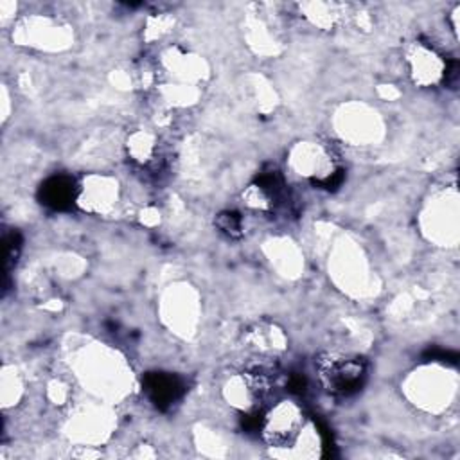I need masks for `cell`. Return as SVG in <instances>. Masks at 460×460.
Wrapping results in <instances>:
<instances>
[{
  "label": "cell",
  "instance_id": "1",
  "mask_svg": "<svg viewBox=\"0 0 460 460\" xmlns=\"http://www.w3.org/2000/svg\"><path fill=\"white\" fill-rule=\"evenodd\" d=\"M323 386L340 397L356 394L367 379V363L352 356H327L318 361Z\"/></svg>",
  "mask_w": 460,
  "mask_h": 460
},
{
  "label": "cell",
  "instance_id": "2",
  "mask_svg": "<svg viewBox=\"0 0 460 460\" xmlns=\"http://www.w3.org/2000/svg\"><path fill=\"white\" fill-rule=\"evenodd\" d=\"M144 392L158 410L172 408L183 395V381L172 374L149 372L144 377Z\"/></svg>",
  "mask_w": 460,
  "mask_h": 460
},
{
  "label": "cell",
  "instance_id": "3",
  "mask_svg": "<svg viewBox=\"0 0 460 460\" xmlns=\"http://www.w3.org/2000/svg\"><path fill=\"white\" fill-rule=\"evenodd\" d=\"M75 199V185L68 176H50L40 187V201L54 210L68 208Z\"/></svg>",
  "mask_w": 460,
  "mask_h": 460
},
{
  "label": "cell",
  "instance_id": "4",
  "mask_svg": "<svg viewBox=\"0 0 460 460\" xmlns=\"http://www.w3.org/2000/svg\"><path fill=\"white\" fill-rule=\"evenodd\" d=\"M298 417L293 408H279L277 415L264 422V431L270 442L273 444H286L296 433Z\"/></svg>",
  "mask_w": 460,
  "mask_h": 460
},
{
  "label": "cell",
  "instance_id": "5",
  "mask_svg": "<svg viewBox=\"0 0 460 460\" xmlns=\"http://www.w3.org/2000/svg\"><path fill=\"white\" fill-rule=\"evenodd\" d=\"M216 225L219 226L221 232H225L230 237L241 235L243 225H241V216L237 212H221L216 217Z\"/></svg>",
  "mask_w": 460,
  "mask_h": 460
}]
</instances>
